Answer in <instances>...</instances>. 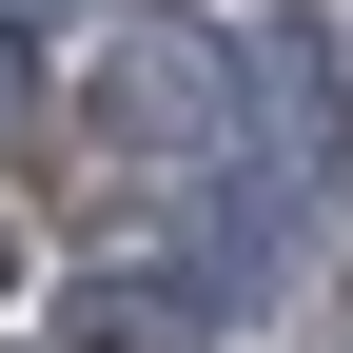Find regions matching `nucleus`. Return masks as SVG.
<instances>
[{
	"instance_id": "f257e3e1",
	"label": "nucleus",
	"mask_w": 353,
	"mask_h": 353,
	"mask_svg": "<svg viewBox=\"0 0 353 353\" xmlns=\"http://www.w3.org/2000/svg\"><path fill=\"white\" fill-rule=\"evenodd\" d=\"M99 138H138L157 176H196V157H236V59H216L196 20H138L99 59Z\"/></svg>"
},
{
	"instance_id": "f03ea898",
	"label": "nucleus",
	"mask_w": 353,
	"mask_h": 353,
	"mask_svg": "<svg viewBox=\"0 0 353 353\" xmlns=\"http://www.w3.org/2000/svg\"><path fill=\"white\" fill-rule=\"evenodd\" d=\"M236 334V255H118L79 294V353H216Z\"/></svg>"
},
{
	"instance_id": "7ed1b4c3",
	"label": "nucleus",
	"mask_w": 353,
	"mask_h": 353,
	"mask_svg": "<svg viewBox=\"0 0 353 353\" xmlns=\"http://www.w3.org/2000/svg\"><path fill=\"white\" fill-rule=\"evenodd\" d=\"M20 99H39V79H20V20H0V138H20Z\"/></svg>"
},
{
	"instance_id": "20e7f679",
	"label": "nucleus",
	"mask_w": 353,
	"mask_h": 353,
	"mask_svg": "<svg viewBox=\"0 0 353 353\" xmlns=\"http://www.w3.org/2000/svg\"><path fill=\"white\" fill-rule=\"evenodd\" d=\"M0 20H59V0H0Z\"/></svg>"
},
{
	"instance_id": "39448f33",
	"label": "nucleus",
	"mask_w": 353,
	"mask_h": 353,
	"mask_svg": "<svg viewBox=\"0 0 353 353\" xmlns=\"http://www.w3.org/2000/svg\"><path fill=\"white\" fill-rule=\"evenodd\" d=\"M0 294H20V236H0Z\"/></svg>"
},
{
	"instance_id": "423d86ee",
	"label": "nucleus",
	"mask_w": 353,
	"mask_h": 353,
	"mask_svg": "<svg viewBox=\"0 0 353 353\" xmlns=\"http://www.w3.org/2000/svg\"><path fill=\"white\" fill-rule=\"evenodd\" d=\"M334 353H353V334H334Z\"/></svg>"
}]
</instances>
